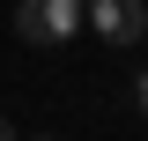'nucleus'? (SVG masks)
Wrapping results in <instances>:
<instances>
[{"label": "nucleus", "mask_w": 148, "mask_h": 141, "mask_svg": "<svg viewBox=\"0 0 148 141\" xmlns=\"http://www.w3.org/2000/svg\"><path fill=\"white\" fill-rule=\"evenodd\" d=\"M0 141H22V134H15V126H8V119H0Z\"/></svg>", "instance_id": "nucleus-4"}, {"label": "nucleus", "mask_w": 148, "mask_h": 141, "mask_svg": "<svg viewBox=\"0 0 148 141\" xmlns=\"http://www.w3.org/2000/svg\"><path fill=\"white\" fill-rule=\"evenodd\" d=\"M82 30H96L104 45H141L148 37V0H89Z\"/></svg>", "instance_id": "nucleus-2"}, {"label": "nucleus", "mask_w": 148, "mask_h": 141, "mask_svg": "<svg viewBox=\"0 0 148 141\" xmlns=\"http://www.w3.org/2000/svg\"><path fill=\"white\" fill-rule=\"evenodd\" d=\"M89 22V0H22L15 8V37L22 45H67Z\"/></svg>", "instance_id": "nucleus-1"}, {"label": "nucleus", "mask_w": 148, "mask_h": 141, "mask_svg": "<svg viewBox=\"0 0 148 141\" xmlns=\"http://www.w3.org/2000/svg\"><path fill=\"white\" fill-rule=\"evenodd\" d=\"M133 104H141V111H148V74H141V82H133Z\"/></svg>", "instance_id": "nucleus-3"}]
</instances>
